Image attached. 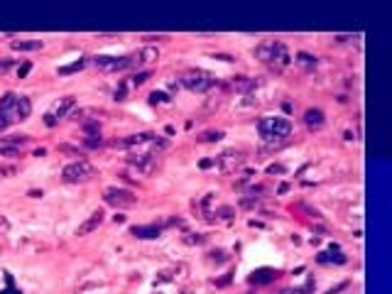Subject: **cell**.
Returning a JSON list of instances; mask_svg holds the SVG:
<instances>
[{
  "label": "cell",
  "mask_w": 392,
  "mask_h": 294,
  "mask_svg": "<svg viewBox=\"0 0 392 294\" xmlns=\"http://www.w3.org/2000/svg\"><path fill=\"white\" fill-rule=\"evenodd\" d=\"M304 123H306V128L309 130H321L326 125V115L321 108H309L306 113H304Z\"/></svg>",
  "instance_id": "9a60e30c"
},
{
  "label": "cell",
  "mask_w": 392,
  "mask_h": 294,
  "mask_svg": "<svg viewBox=\"0 0 392 294\" xmlns=\"http://www.w3.org/2000/svg\"><path fill=\"white\" fill-rule=\"evenodd\" d=\"M27 196H30V199H39V196H45V194H42V189H39V192H37V189H30Z\"/></svg>",
  "instance_id": "f6af8a7d"
},
{
  "label": "cell",
  "mask_w": 392,
  "mask_h": 294,
  "mask_svg": "<svg viewBox=\"0 0 392 294\" xmlns=\"http://www.w3.org/2000/svg\"><path fill=\"white\" fill-rule=\"evenodd\" d=\"M348 39H353V34H336V37H334V42H338V45H343Z\"/></svg>",
  "instance_id": "f35d334b"
},
{
  "label": "cell",
  "mask_w": 392,
  "mask_h": 294,
  "mask_svg": "<svg viewBox=\"0 0 392 294\" xmlns=\"http://www.w3.org/2000/svg\"><path fill=\"white\" fill-rule=\"evenodd\" d=\"M147 79H150V71H140V74L133 76V86H142Z\"/></svg>",
  "instance_id": "f546056e"
},
{
  "label": "cell",
  "mask_w": 392,
  "mask_h": 294,
  "mask_svg": "<svg viewBox=\"0 0 392 294\" xmlns=\"http://www.w3.org/2000/svg\"><path fill=\"white\" fill-rule=\"evenodd\" d=\"M203 240H206V236H187L184 238V243H189V245H194V243L199 245V243H203Z\"/></svg>",
  "instance_id": "d590c367"
},
{
  "label": "cell",
  "mask_w": 392,
  "mask_h": 294,
  "mask_svg": "<svg viewBox=\"0 0 392 294\" xmlns=\"http://www.w3.org/2000/svg\"><path fill=\"white\" fill-rule=\"evenodd\" d=\"M142 39L145 42H167L169 37L167 34H142Z\"/></svg>",
  "instance_id": "4dcf8cb0"
},
{
  "label": "cell",
  "mask_w": 392,
  "mask_h": 294,
  "mask_svg": "<svg viewBox=\"0 0 392 294\" xmlns=\"http://www.w3.org/2000/svg\"><path fill=\"white\" fill-rule=\"evenodd\" d=\"M150 103H169V96L164 91H152L150 93Z\"/></svg>",
  "instance_id": "484cf974"
},
{
  "label": "cell",
  "mask_w": 392,
  "mask_h": 294,
  "mask_svg": "<svg viewBox=\"0 0 392 294\" xmlns=\"http://www.w3.org/2000/svg\"><path fill=\"white\" fill-rule=\"evenodd\" d=\"M267 174H287V167L284 164H270Z\"/></svg>",
  "instance_id": "1f68e13d"
},
{
  "label": "cell",
  "mask_w": 392,
  "mask_h": 294,
  "mask_svg": "<svg viewBox=\"0 0 392 294\" xmlns=\"http://www.w3.org/2000/svg\"><path fill=\"white\" fill-rule=\"evenodd\" d=\"M343 137H346V140H356V135H353L350 130H346V133H343Z\"/></svg>",
  "instance_id": "c3c4849f"
},
{
  "label": "cell",
  "mask_w": 392,
  "mask_h": 294,
  "mask_svg": "<svg viewBox=\"0 0 392 294\" xmlns=\"http://www.w3.org/2000/svg\"><path fill=\"white\" fill-rule=\"evenodd\" d=\"M103 201L113 208H130V206L137 204V196L130 189H123V186H108L103 192Z\"/></svg>",
  "instance_id": "8992f818"
},
{
  "label": "cell",
  "mask_w": 392,
  "mask_h": 294,
  "mask_svg": "<svg viewBox=\"0 0 392 294\" xmlns=\"http://www.w3.org/2000/svg\"><path fill=\"white\" fill-rule=\"evenodd\" d=\"M216 216L223 218V221H231V218H233V208H231V206H221V208L216 211Z\"/></svg>",
  "instance_id": "f1b7e54d"
},
{
  "label": "cell",
  "mask_w": 392,
  "mask_h": 294,
  "mask_svg": "<svg viewBox=\"0 0 392 294\" xmlns=\"http://www.w3.org/2000/svg\"><path fill=\"white\" fill-rule=\"evenodd\" d=\"M346 260H348V258L336 248V245H331L328 250L319 253V258H316V262H319V265H343Z\"/></svg>",
  "instance_id": "7c38bea8"
},
{
  "label": "cell",
  "mask_w": 392,
  "mask_h": 294,
  "mask_svg": "<svg viewBox=\"0 0 392 294\" xmlns=\"http://www.w3.org/2000/svg\"><path fill=\"white\" fill-rule=\"evenodd\" d=\"M130 57H133V67H140V64H145V61L157 59V49H140L137 54H130Z\"/></svg>",
  "instance_id": "ac0fdd59"
},
{
  "label": "cell",
  "mask_w": 392,
  "mask_h": 294,
  "mask_svg": "<svg viewBox=\"0 0 392 294\" xmlns=\"http://www.w3.org/2000/svg\"><path fill=\"white\" fill-rule=\"evenodd\" d=\"M103 218H106V214H103L101 208H98V211H93V214H91L89 218H86V221L78 226L76 236H89V233H93V230H96V228L103 223Z\"/></svg>",
  "instance_id": "4fadbf2b"
},
{
  "label": "cell",
  "mask_w": 392,
  "mask_h": 294,
  "mask_svg": "<svg viewBox=\"0 0 392 294\" xmlns=\"http://www.w3.org/2000/svg\"><path fill=\"white\" fill-rule=\"evenodd\" d=\"M81 128H84V133H86L89 137L101 135V120H98V118H91V120H86Z\"/></svg>",
  "instance_id": "44dd1931"
},
{
  "label": "cell",
  "mask_w": 392,
  "mask_h": 294,
  "mask_svg": "<svg viewBox=\"0 0 392 294\" xmlns=\"http://www.w3.org/2000/svg\"><path fill=\"white\" fill-rule=\"evenodd\" d=\"M199 167H201V170H209V167H216V159H201V162H199Z\"/></svg>",
  "instance_id": "ab89813d"
},
{
  "label": "cell",
  "mask_w": 392,
  "mask_h": 294,
  "mask_svg": "<svg viewBox=\"0 0 392 294\" xmlns=\"http://www.w3.org/2000/svg\"><path fill=\"white\" fill-rule=\"evenodd\" d=\"M243 162H245V150H225V152H221V155L216 157V164H218L223 172L238 170Z\"/></svg>",
  "instance_id": "52a82bcc"
},
{
  "label": "cell",
  "mask_w": 392,
  "mask_h": 294,
  "mask_svg": "<svg viewBox=\"0 0 392 294\" xmlns=\"http://www.w3.org/2000/svg\"><path fill=\"white\" fill-rule=\"evenodd\" d=\"M341 289H348V282H341L338 287H334V289H328L326 294H336V292H341Z\"/></svg>",
  "instance_id": "b9f144b4"
},
{
  "label": "cell",
  "mask_w": 392,
  "mask_h": 294,
  "mask_svg": "<svg viewBox=\"0 0 392 294\" xmlns=\"http://www.w3.org/2000/svg\"><path fill=\"white\" fill-rule=\"evenodd\" d=\"M216 83H218L216 76H213L211 71H203V69H189V71L181 74V86L189 89L191 93H206V91H211Z\"/></svg>",
  "instance_id": "277c9868"
},
{
  "label": "cell",
  "mask_w": 392,
  "mask_h": 294,
  "mask_svg": "<svg viewBox=\"0 0 392 294\" xmlns=\"http://www.w3.org/2000/svg\"><path fill=\"white\" fill-rule=\"evenodd\" d=\"M91 61L103 71H123V69L133 67V57H106V54H101V57H93Z\"/></svg>",
  "instance_id": "ba28073f"
},
{
  "label": "cell",
  "mask_w": 392,
  "mask_h": 294,
  "mask_svg": "<svg viewBox=\"0 0 392 294\" xmlns=\"http://www.w3.org/2000/svg\"><path fill=\"white\" fill-rule=\"evenodd\" d=\"M59 152H71V155L84 157V152H78V147H71V145H59Z\"/></svg>",
  "instance_id": "e575fe53"
},
{
  "label": "cell",
  "mask_w": 392,
  "mask_h": 294,
  "mask_svg": "<svg viewBox=\"0 0 392 294\" xmlns=\"http://www.w3.org/2000/svg\"><path fill=\"white\" fill-rule=\"evenodd\" d=\"M209 260L211 262H216V265H223V262H228L231 260V255H228V253H225V250H211V253H209Z\"/></svg>",
  "instance_id": "cb8c5ba5"
},
{
  "label": "cell",
  "mask_w": 392,
  "mask_h": 294,
  "mask_svg": "<svg viewBox=\"0 0 392 294\" xmlns=\"http://www.w3.org/2000/svg\"><path fill=\"white\" fill-rule=\"evenodd\" d=\"M32 113V103L27 96H20V93H12L8 91L3 98H0V115L8 120V123H23L27 120Z\"/></svg>",
  "instance_id": "7a4b0ae2"
},
{
  "label": "cell",
  "mask_w": 392,
  "mask_h": 294,
  "mask_svg": "<svg viewBox=\"0 0 392 294\" xmlns=\"http://www.w3.org/2000/svg\"><path fill=\"white\" fill-rule=\"evenodd\" d=\"M260 204V196H240V199H238V206H240V208H245V211H250V208H255V206Z\"/></svg>",
  "instance_id": "d4e9b609"
},
{
  "label": "cell",
  "mask_w": 392,
  "mask_h": 294,
  "mask_svg": "<svg viewBox=\"0 0 392 294\" xmlns=\"http://www.w3.org/2000/svg\"><path fill=\"white\" fill-rule=\"evenodd\" d=\"M45 125H47V128H54V125H56V120H54V118H52V115H49V113H47V115H45Z\"/></svg>",
  "instance_id": "7bdbcfd3"
},
{
  "label": "cell",
  "mask_w": 392,
  "mask_h": 294,
  "mask_svg": "<svg viewBox=\"0 0 392 294\" xmlns=\"http://www.w3.org/2000/svg\"><path fill=\"white\" fill-rule=\"evenodd\" d=\"M164 223H150V226H133L130 228V236L140 238V240H152V238H159L162 230H164Z\"/></svg>",
  "instance_id": "8fae6325"
},
{
  "label": "cell",
  "mask_w": 392,
  "mask_h": 294,
  "mask_svg": "<svg viewBox=\"0 0 392 294\" xmlns=\"http://www.w3.org/2000/svg\"><path fill=\"white\" fill-rule=\"evenodd\" d=\"M294 61H297L302 69H306V71H314V69L319 67V57H314V54H309V52H299Z\"/></svg>",
  "instance_id": "e0dca14e"
},
{
  "label": "cell",
  "mask_w": 392,
  "mask_h": 294,
  "mask_svg": "<svg viewBox=\"0 0 392 294\" xmlns=\"http://www.w3.org/2000/svg\"><path fill=\"white\" fill-rule=\"evenodd\" d=\"M223 137H225L223 130H209V133L199 135L196 140H199V142H218V140H223Z\"/></svg>",
  "instance_id": "603a6c76"
},
{
  "label": "cell",
  "mask_w": 392,
  "mask_h": 294,
  "mask_svg": "<svg viewBox=\"0 0 392 294\" xmlns=\"http://www.w3.org/2000/svg\"><path fill=\"white\" fill-rule=\"evenodd\" d=\"M128 164L135 167L137 172H142V174H150V172L155 170V155H147V152H130V155H128Z\"/></svg>",
  "instance_id": "9c48e42d"
},
{
  "label": "cell",
  "mask_w": 392,
  "mask_h": 294,
  "mask_svg": "<svg viewBox=\"0 0 392 294\" xmlns=\"http://www.w3.org/2000/svg\"><path fill=\"white\" fill-rule=\"evenodd\" d=\"M15 167H0V177H10V174H15Z\"/></svg>",
  "instance_id": "60d3db41"
},
{
  "label": "cell",
  "mask_w": 392,
  "mask_h": 294,
  "mask_svg": "<svg viewBox=\"0 0 392 294\" xmlns=\"http://www.w3.org/2000/svg\"><path fill=\"white\" fill-rule=\"evenodd\" d=\"M5 230H10V221L5 216H0V233H5Z\"/></svg>",
  "instance_id": "74e56055"
},
{
  "label": "cell",
  "mask_w": 392,
  "mask_h": 294,
  "mask_svg": "<svg viewBox=\"0 0 392 294\" xmlns=\"http://www.w3.org/2000/svg\"><path fill=\"white\" fill-rule=\"evenodd\" d=\"M8 125H10V123H8V120H5V118H3V115H0V133H3V130H5V128H8Z\"/></svg>",
  "instance_id": "7dc6e473"
},
{
  "label": "cell",
  "mask_w": 392,
  "mask_h": 294,
  "mask_svg": "<svg viewBox=\"0 0 392 294\" xmlns=\"http://www.w3.org/2000/svg\"><path fill=\"white\" fill-rule=\"evenodd\" d=\"M30 142V137L27 135H10V137H3L0 140V145H8V147H15V150H20L23 145Z\"/></svg>",
  "instance_id": "ffe728a7"
},
{
  "label": "cell",
  "mask_w": 392,
  "mask_h": 294,
  "mask_svg": "<svg viewBox=\"0 0 392 294\" xmlns=\"http://www.w3.org/2000/svg\"><path fill=\"white\" fill-rule=\"evenodd\" d=\"M86 64H89L86 59H78V61H71L67 67H59V76H67V74H74V71H81Z\"/></svg>",
  "instance_id": "7402d4cb"
},
{
  "label": "cell",
  "mask_w": 392,
  "mask_h": 294,
  "mask_svg": "<svg viewBox=\"0 0 392 294\" xmlns=\"http://www.w3.org/2000/svg\"><path fill=\"white\" fill-rule=\"evenodd\" d=\"M96 177V167L91 164L89 159H76V162H69L67 167L61 170V179L67 184H86Z\"/></svg>",
  "instance_id": "5b68a950"
},
{
  "label": "cell",
  "mask_w": 392,
  "mask_h": 294,
  "mask_svg": "<svg viewBox=\"0 0 392 294\" xmlns=\"http://www.w3.org/2000/svg\"><path fill=\"white\" fill-rule=\"evenodd\" d=\"M314 289V282H309V284H304V287H297V289H282L280 294H306V292H312Z\"/></svg>",
  "instance_id": "4316f807"
},
{
  "label": "cell",
  "mask_w": 392,
  "mask_h": 294,
  "mask_svg": "<svg viewBox=\"0 0 392 294\" xmlns=\"http://www.w3.org/2000/svg\"><path fill=\"white\" fill-rule=\"evenodd\" d=\"M45 42L42 39H15L12 42V49L15 52H37V49H42Z\"/></svg>",
  "instance_id": "2e32d148"
},
{
  "label": "cell",
  "mask_w": 392,
  "mask_h": 294,
  "mask_svg": "<svg viewBox=\"0 0 392 294\" xmlns=\"http://www.w3.org/2000/svg\"><path fill=\"white\" fill-rule=\"evenodd\" d=\"M255 57L267 64L272 71H284L292 64V54L287 52V47L282 45L280 39H265L255 47Z\"/></svg>",
  "instance_id": "6da1fadb"
},
{
  "label": "cell",
  "mask_w": 392,
  "mask_h": 294,
  "mask_svg": "<svg viewBox=\"0 0 392 294\" xmlns=\"http://www.w3.org/2000/svg\"><path fill=\"white\" fill-rule=\"evenodd\" d=\"M74 108H76V98H74V96H64V98H59V101L52 106L49 115H52L56 123H59V120H61V118H67V115L71 113Z\"/></svg>",
  "instance_id": "30bf717a"
},
{
  "label": "cell",
  "mask_w": 392,
  "mask_h": 294,
  "mask_svg": "<svg viewBox=\"0 0 392 294\" xmlns=\"http://www.w3.org/2000/svg\"><path fill=\"white\" fill-rule=\"evenodd\" d=\"M213 59H221V61H235L231 54H213Z\"/></svg>",
  "instance_id": "ee69618b"
},
{
  "label": "cell",
  "mask_w": 392,
  "mask_h": 294,
  "mask_svg": "<svg viewBox=\"0 0 392 294\" xmlns=\"http://www.w3.org/2000/svg\"><path fill=\"white\" fill-rule=\"evenodd\" d=\"M113 96H115V101H125V96H128V89H125V83H120V86L115 89V93H113Z\"/></svg>",
  "instance_id": "d6a6232c"
},
{
  "label": "cell",
  "mask_w": 392,
  "mask_h": 294,
  "mask_svg": "<svg viewBox=\"0 0 392 294\" xmlns=\"http://www.w3.org/2000/svg\"><path fill=\"white\" fill-rule=\"evenodd\" d=\"M30 71H32V64H30V61H25L23 67L17 69V76H20V79H25V76H27Z\"/></svg>",
  "instance_id": "836d02e7"
},
{
  "label": "cell",
  "mask_w": 392,
  "mask_h": 294,
  "mask_svg": "<svg viewBox=\"0 0 392 294\" xmlns=\"http://www.w3.org/2000/svg\"><path fill=\"white\" fill-rule=\"evenodd\" d=\"M103 145V137L96 135V137H86L84 140V147H89V150H93V147H101Z\"/></svg>",
  "instance_id": "83f0119b"
},
{
  "label": "cell",
  "mask_w": 392,
  "mask_h": 294,
  "mask_svg": "<svg viewBox=\"0 0 392 294\" xmlns=\"http://www.w3.org/2000/svg\"><path fill=\"white\" fill-rule=\"evenodd\" d=\"M290 192V184H280V189H277V194H287Z\"/></svg>",
  "instance_id": "bcb514c9"
},
{
  "label": "cell",
  "mask_w": 392,
  "mask_h": 294,
  "mask_svg": "<svg viewBox=\"0 0 392 294\" xmlns=\"http://www.w3.org/2000/svg\"><path fill=\"white\" fill-rule=\"evenodd\" d=\"M258 133L267 142H284L292 133V123L280 115H265L258 120Z\"/></svg>",
  "instance_id": "3957f363"
},
{
  "label": "cell",
  "mask_w": 392,
  "mask_h": 294,
  "mask_svg": "<svg viewBox=\"0 0 392 294\" xmlns=\"http://www.w3.org/2000/svg\"><path fill=\"white\" fill-rule=\"evenodd\" d=\"M280 277V270H272V267H260V270H255L247 280H250V284H270L275 282Z\"/></svg>",
  "instance_id": "5bb4252c"
},
{
  "label": "cell",
  "mask_w": 392,
  "mask_h": 294,
  "mask_svg": "<svg viewBox=\"0 0 392 294\" xmlns=\"http://www.w3.org/2000/svg\"><path fill=\"white\" fill-rule=\"evenodd\" d=\"M233 89H238V91H253V89H258V81L247 79V76H235V79H233Z\"/></svg>",
  "instance_id": "d6986e66"
},
{
  "label": "cell",
  "mask_w": 392,
  "mask_h": 294,
  "mask_svg": "<svg viewBox=\"0 0 392 294\" xmlns=\"http://www.w3.org/2000/svg\"><path fill=\"white\" fill-rule=\"evenodd\" d=\"M12 64H15V59H0V74H5Z\"/></svg>",
  "instance_id": "8d00e7d4"
}]
</instances>
